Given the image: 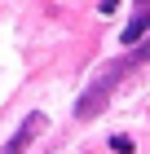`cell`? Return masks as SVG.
<instances>
[{
	"label": "cell",
	"instance_id": "3",
	"mask_svg": "<svg viewBox=\"0 0 150 154\" xmlns=\"http://www.w3.org/2000/svg\"><path fill=\"white\" fill-rule=\"evenodd\" d=\"M141 9H150V0H141Z\"/></svg>",
	"mask_w": 150,
	"mask_h": 154
},
{
	"label": "cell",
	"instance_id": "1",
	"mask_svg": "<svg viewBox=\"0 0 150 154\" xmlns=\"http://www.w3.org/2000/svg\"><path fill=\"white\" fill-rule=\"evenodd\" d=\"M128 66L132 62H110V66H102V71L93 75V84L80 93V101H75V119H97L106 106H110V97H115V84L128 75Z\"/></svg>",
	"mask_w": 150,
	"mask_h": 154
},
{
	"label": "cell",
	"instance_id": "2",
	"mask_svg": "<svg viewBox=\"0 0 150 154\" xmlns=\"http://www.w3.org/2000/svg\"><path fill=\"white\" fill-rule=\"evenodd\" d=\"M40 128H44V115L35 110V115H27V119H22V128H18V132L9 137V145H5V150H9V154H18L27 141H31V137H40Z\"/></svg>",
	"mask_w": 150,
	"mask_h": 154
}]
</instances>
